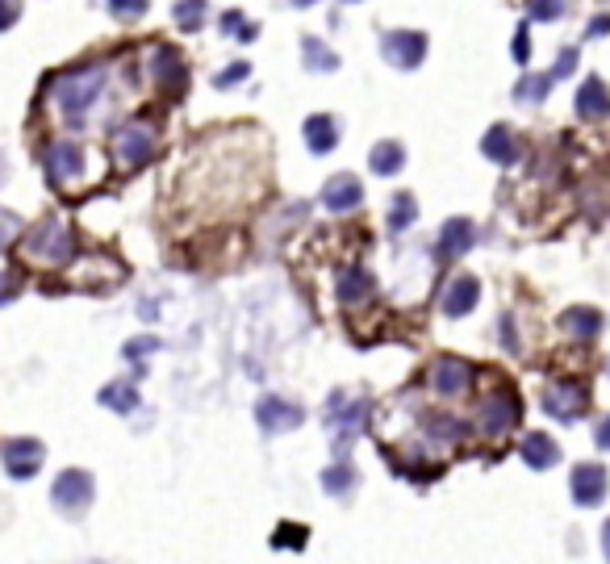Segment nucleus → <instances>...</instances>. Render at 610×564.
I'll return each instance as SVG.
<instances>
[{
    "label": "nucleus",
    "mask_w": 610,
    "mask_h": 564,
    "mask_svg": "<svg viewBox=\"0 0 610 564\" xmlns=\"http://www.w3.org/2000/svg\"><path fill=\"white\" fill-rule=\"evenodd\" d=\"M105 88H109V67L88 63V67H76V72H59V76L46 80L42 101L63 126H84Z\"/></svg>",
    "instance_id": "f257e3e1"
},
{
    "label": "nucleus",
    "mask_w": 610,
    "mask_h": 564,
    "mask_svg": "<svg viewBox=\"0 0 610 564\" xmlns=\"http://www.w3.org/2000/svg\"><path fill=\"white\" fill-rule=\"evenodd\" d=\"M42 168H46V180H51V188H59V193H84V188L97 180L88 172V151L80 143H72V138H55L51 147L42 151Z\"/></svg>",
    "instance_id": "f03ea898"
},
{
    "label": "nucleus",
    "mask_w": 610,
    "mask_h": 564,
    "mask_svg": "<svg viewBox=\"0 0 610 564\" xmlns=\"http://www.w3.org/2000/svg\"><path fill=\"white\" fill-rule=\"evenodd\" d=\"M72 251H76V239L59 218H42L38 226H30L26 234H21V255H26V264L63 268L67 260H72Z\"/></svg>",
    "instance_id": "7ed1b4c3"
},
{
    "label": "nucleus",
    "mask_w": 610,
    "mask_h": 564,
    "mask_svg": "<svg viewBox=\"0 0 610 564\" xmlns=\"http://www.w3.org/2000/svg\"><path fill=\"white\" fill-rule=\"evenodd\" d=\"M155 147H159V138H155L151 122H126L109 138V155L122 172H134V168H143V163H151Z\"/></svg>",
    "instance_id": "20e7f679"
},
{
    "label": "nucleus",
    "mask_w": 610,
    "mask_h": 564,
    "mask_svg": "<svg viewBox=\"0 0 610 564\" xmlns=\"http://www.w3.org/2000/svg\"><path fill=\"white\" fill-rule=\"evenodd\" d=\"M364 418H368V402L347 397V393H331V402H326V431L335 435V448H347V443L356 439Z\"/></svg>",
    "instance_id": "39448f33"
},
{
    "label": "nucleus",
    "mask_w": 610,
    "mask_h": 564,
    "mask_svg": "<svg viewBox=\"0 0 610 564\" xmlns=\"http://www.w3.org/2000/svg\"><path fill=\"white\" fill-rule=\"evenodd\" d=\"M519 414H523L519 393L506 385V389H498V393H489L485 402L477 406V427H481V435L498 439V435H506V431L514 427V422H519Z\"/></svg>",
    "instance_id": "423d86ee"
},
{
    "label": "nucleus",
    "mask_w": 610,
    "mask_h": 564,
    "mask_svg": "<svg viewBox=\"0 0 610 564\" xmlns=\"http://www.w3.org/2000/svg\"><path fill=\"white\" fill-rule=\"evenodd\" d=\"M51 502L59 514H84L92 502V477L84 468H67V473H59L51 485Z\"/></svg>",
    "instance_id": "0eeeda50"
},
{
    "label": "nucleus",
    "mask_w": 610,
    "mask_h": 564,
    "mask_svg": "<svg viewBox=\"0 0 610 564\" xmlns=\"http://www.w3.org/2000/svg\"><path fill=\"white\" fill-rule=\"evenodd\" d=\"M539 402H544V410L556 422H577L585 414V406H590V397H585V385L581 381H552Z\"/></svg>",
    "instance_id": "6e6552de"
},
{
    "label": "nucleus",
    "mask_w": 610,
    "mask_h": 564,
    "mask_svg": "<svg viewBox=\"0 0 610 564\" xmlns=\"http://www.w3.org/2000/svg\"><path fill=\"white\" fill-rule=\"evenodd\" d=\"M255 422H260L264 435H285V431L301 427L305 410L297 402H285V397H260V402H255Z\"/></svg>",
    "instance_id": "1a4fd4ad"
},
{
    "label": "nucleus",
    "mask_w": 610,
    "mask_h": 564,
    "mask_svg": "<svg viewBox=\"0 0 610 564\" xmlns=\"http://www.w3.org/2000/svg\"><path fill=\"white\" fill-rule=\"evenodd\" d=\"M427 385H431L439 397H460L468 385H473V364L460 360V356H439V360L427 368Z\"/></svg>",
    "instance_id": "9d476101"
},
{
    "label": "nucleus",
    "mask_w": 610,
    "mask_h": 564,
    "mask_svg": "<svg viewBox=\"0 0 610 564\" xmlns=\"http://www.w3.org/2000/svg\"><path fill=\"white\" fill-rule=\"evenodd\" d=\"M0 460H5V473L13 481H30L46 460V448L38 439H9L5 448H0Z\"/></svg>",
    "instance_id": "9b49d317"
},
{
    "label": "nucleus",
    "mask_w": 610,
    "mask_h": 564,
    "mask_svg": "<svg viewBox=\"0 0 610 564\" xmlns=\"http://www.w3.org/2000/svg\"><path fill=\"white\" fill-rule=\"evenodd\" d=\"M381 51L393 67H402V72H414V67L427 59V34H418V30H393L385 34L381 42Z\"/></svg>",
    "instance_id": "f8f14e48"
},
{
    "label": "nucleus",
    "mask_w": 610,
    "mask_h": 564,
    "mask_svg": "<svg viewBox=\"0 0 610 564\" xmlns=\"http://www.w3.org/2000/svg\"><path fill=\"white\" fill-rule=\"evenodd\" d=\"M331 214H351L360 201H364V184L351 176V172H339V176H331L326 180V188H322V197H318Z\"/></svg>",
    "instance_id": "ddd939ff"
},
{
    "label": "nucleus",
    "mask_w": 610,
    "mask_h": 564,
    "mask_svg": "<svg viewBox=\"0 0 610 564\" xmlns=\"http://www.w3.org/2000/svg\"><path fill=\"white\" fill-rule=\"evenodd\" d=\"M569 489H573V502L577 506H598L606 498V468H598V464H577Z\"/></svg>",
    "instance_id": "4468645a"
},
{
    "label": "nucleus",
    "mask_w": 610,
    "mask_h": 564,
    "mask_svg": "<svg viewBox=\"0 0 610 564\" xmlns=\"http://www.w3.org/2000/svg\"><path fill=\"white\" fill-rule=\"evenodd\" d=\"M473 243H477V226L468 218H452V222H443L435 251L443 255V260H460L464 251H473Z\"/></svg>",
    "instance_id": "2eb2a0df"
},
{
    "label": "nucleus",
    "mask_w": 610,
    "mask_h": 564,
    "mask_svg": "<svg viewBox=\"0 0 610 564\" xmlns=\"http://www.w3.org/2000/svg\"><path fill=\"white\" fill-rule=\"evenodd\" d=\"M481 297V285H477V276H456L448 289H443V314L448 318H464V314H473V305Z\"/></svg>",
    "instance_id": "dca6fc26"
},
{
    "label": "nucleus",
    "mask_w": 610,
    "mask_h": 564,
    "mask_svg": "<svg viewBox=\"0 0 610 564\" xmlns=\"http://www.w3.org/2000/svg\"><path fill=\"white\" fill-rule=\"evenodd\" d=\"M335 297H339V305H347V310H356V305H364L372 297V276L356 264H347L335 280Z\"/></svg>",
    "instance_id": "f3484780"
},
{
    "label": "nucleus",
    "mask_w": 610,
    "mask_h": 564,
    "mask_svg": "<svg viewBox=\"0 0 610 564\" xmlns=\"http://www.w3.org/2000/svg\"><path fill=\"white\" fill-rule=\"evenodd\" d=\"M577 117H585V122H602V117H610V88L598 76H590L577 88Z\"/></svg>",
    "instance_id": "a211bd4d"
},
{
    "label": "nucleus",
    "mask_w": 610,
    "mask_h": 564,
    "mask_svg": "<svg viewBox=\"0 0 610 564\" xmlns=\"http://www.w3.org/2000/svg\"><path fill=\"white\" fill-rule=\"evenodd\" d=\"M305 147H310L314 155H326V151H335L339 147V126H335V117H326V113H314V117H305Z\"/></svg>",
    "instance_id": "6ab92c4d"
},
{
    "label": "nucleus",
    "mask_w": 610,
    "mask_h": 564,
    "mask_svg": "<svg viewBox=\"0 0 610 564\" xmlns=\"http://www.w3.org/2000/svg\"><path fill=\"white\" fill-rule=\"evenodd\" d=\"M560 326H565V335L590 343V339H598V331H602V314L590 310V305H573V310L560 314Z\"/></svg>",
    "instance_id": "aec40b11"
},
{
    "label": "nucleus",
    "mask_w": 610,
    "mask_h": 564,
    "mask_svg": "<svg viewBox=\"0 0 610 564\" xmlns=\"http://www.w3.org/2000/svg\"><path fill=\"white\" fill-rule=\"evenodd\" d=\"M155 76L159 84L168 92H180L184 80H189V72H184V59L172 51V46H155Z\"/></svg>",
    "instance_id": "412c9836"
},
{
    "label": "nucleus",
    "mask_w": 610,
    "mask_h": 564,
    "mask_svg": "<svg viewBox=\"0 0 610 564\" xmlns=\"http://www.w3.org/2000/svg\"><path fill=\"white\" fill-rule=\"evenodd\" d=\"M481 151H485V159H494V163H502V168H510V163L519 159V138H514L506 126H494L481 138Z\"/></svg>",
    "instance_id": "4be33fe9"
},
{
    "label": "nucleus",
    "mask_w": 610,
    "mask_h": 564,
    "mask_svg": "<svg viewBox=\"0 0 610 564\" xmlns=\"http://www.w3.org/2000/svg\"><path fill=\"white\" fill-rule=\"evenodd\" d=\"M368 168L377 172V176H397L406 168V147L402 143H393V138H385V143H377L368 151Z\"/></svg>",
    "instance_id": "5701e85b"
},
{
    "label": "nucleus",
    "mask_w": 610,
    "mask_h": 564,
    "mask_svg": "<svg viewBox=\"0 0 610 564\" xmlns=\"http://www.w3.org/2000/svg\"><path fill=\"white\" fill-rule=\"evenodd\" d=\"M523 460H527V468H539V473H544V468H552L556 460H560V448H556V439L552 435H527L523 439Z\"/></svg>",
    "instance_id": "b1692460"
},
{
    "label": "nucleus",
    "mask_w": 610,
    "mask_h": 564,
    "mask_svg": "<svg viewBox=\"0 0 610 564\" xmlns=\"http://www.w3.org/2000/svg\"><path fill=\"white\" fill-rule=\"evenodd\" d=\"M301 59H305V67H310V72H318V76H326V72H335V67H339V55H335L322 38H301Z\"/></svg>",
    "instance_id": "393cba45"
},
{
    "label": "nucleus",
    "mask_w": 610,
    "mask_h": 564,
    "mask_svg": "<svg viewBox=\"0 0 610 564\" xmlns=\"http://www.w3.org/2000/svg\"><path fill=\"white\" fill-rule=\"evenodd\" d=\"M101 406H109L113 414H130L138 406V389L130 381H113L101 389Z\"/></svg>",
    "instance_id": "a878e982"
},
{
    "label": "nucleus",
    "mask_w": 610,
    "mask_h": 564,
    "mask_svg": "<svg viewBox=\"0 0 610 564\" xmlns=\"http://www.w3.org/2000/svg\"><path fill=\"white\" fill-rule=\"evenodd\" d=\"M172 17L184 34H197L205 26V0H180V5L172 9Z\"/></svg>",
    "instance_id": "bb28decb"
},
{
    "label": "nucleus",
    "mask_w": 610,
    "mask_h": 564,
    "mask_svg": "<svg viewBox=\"0 0 610 564\" xmlns=\"http://www.w3.org/2000/svg\"><path fill=\"white\" fill-rule=\"evenodd\" d=\"M548 88H552V76H523L519 84H514V101L539 105V101L548 97Z\"/></svg>",
    "instance_id": "cd10ccee"
},
{
    "label": "nucleus",
    "mask_w": 610,
    "mask_h": 564,
    "mask_svg": "<svg viewBox=\"0 0 610 564\" xmlns=\"http://www.w3.org/2000/svg\"><path fill=\"white\" fill-rule=\"evenodd\" d=\"M351 485H356V473H351V464H331L322 473V489L331 493V498H343V493H351Z\"/></svg>",
    "instance_id": "c85d7f7f"
},
{
    "label": "nucleus",
    "mask_w": 610,
    "mask_h": 564,
    "mask_svg": "<svg viewBox=\"0 0 610 564\" xmlns=\"http://www.w3.org/2000/svg\"><path fill=\"white\" fill-rule=\"evenodd\" d=\"M414 218H418L414 197H410V193H397V197H393V209H389V230H406Z\"/></svg>",
    "instance_id": "c756f323"
},
{
    "label": "nucleus",
    "mask_w": 610,
    "mask_h": 564,
    "mask_svg": "<svg viewBox=\"0 0 610 564\" xmlns=\"http://www.w3.org/2000/svg\"><path fill=\"white\" fill-rule=\"evenodd\" d=\"M305 544H310V531H305V527H297V523H280L276 531H272V548H305Z\"/></svg>",
    "instance_id": "7c9ffc66"
},
{
    "label": "nucleus",
    "mask_w": 610,
    "mask_h": 564,
    "mask_svg": "<svg viewBox=\"0 0 610 564\" xmlns=\"http://www.w3.org/2000/svg\"><path fill=\"white\" fill-rule=\"evenodd\" d=\"M222 34H226V38H239V42H251V38H255V26H251V21H247L239 9H226V13H222Z\"/></svg>",
    "instance_id": "2f4dec72"
},
{
    "label": "nucleus",
    "mask_w": 610,
    "mask_h": 564,
    "mask_svg": "<svg viewBox=\"0 0 610 564\" xmlns=\"http://www.w3.org/2000/svg\"><path fill=\"white\" fill-rule=\"evenodd\" d=\"M109 13L113 17H122V21H134V17H143L151 9V0H105Z\"/></svg>",
    "instance_id": "473e14b6"
},
{
    "label": "nucleus",
    "mask_w": 610,
    "mask_h": 564,
    "mask_svg": "<svg viewBox=\"0 0 610 564\" xmlns=\"http://www.w3.org/2000/svg\"><path fill=\"white\" fill-rule=\"evenodd\" d=\"M527 13L535 21H556V17H565V0H527Z\"/></svg>",
    "instance_id": "72a5a7b5"
},
{
    "label": "nucleus",
    "mask_w": 610,
    "mask_h": 564,
    "mask_svg": "<svg viewBox=\"0 0 610 564\" xmlns=\"http://www.w3.org/2000/svg\"><path fill=\"white\" fill-rule=\"evenodd\" d=\"M17 239H21V218L9 214V209H0V251L13 247Z\"/></svg>",
    "instance_id": "f704fd0d"
},
{
    "label": "nucleus",
    "mask_w": 610,
    "mask_h": 564,
    "mask_svg": "<svg viewBox=\"0 0 610 564\" xmlns=\"http://www.w3.org/2000/svg\"><path fill=\"white\" fill-rule=\"evenodd\" d=\"M251 76V63H230L226 72L214 76V88H234V84H243Z\"/></svg>",
    "instance_id": "c9c22d12"
},
{
    "label": "nucleus",
    "mask_w": 610,
    "mask_h": 564,
    "mask_svg": "<svg viewBox=\"0 0 610 564\" xmlns=\"http://www.w3.org/2000/svg\"><path fill=\"white\" fill-rule=\"evenodd\" d=\"M155 347H159V339H130L126 343V360H143V356H151Z\"/></svg>",
    "instance_id": "e433bc0d"
},
{
    "label": "nucleus",
    "mask_w": 610,
    "mask_h": 564,
    "mask_svg": "<svg viewBox=\"0 0 610 564\" xmlns=\"http://www.w3.org/2000/svg\"><path fill=\"white\" fill-rule=\"evenodd\" d=\"M17 293H21V280L13 272H0V305H9Z\"/></svg>",
    "instance_id": "4c0bfd02"
},
{
    "label": "nucleus",
    "mask_w": 610,
    "mask_h": 564,
    "mask_svg": "<svg viewBox=\"0 0 610 564\" xmlns=\"http://www.w3.org/2000/svg\"><path fill=\"white\" fill-rule=\"evenodd\" d=\"M527 55H531V38H527V26H519L514 30V63H527Z\"/></svg>",
    "instance_id": "58836bf2"
},
{
    "label": "nucleus",
    "mask_w": 610,
    "mask_h": 564,
    "mask_svg": "<svg viewBox=\"0 0 610 564\" xmlns=\"http://www.w3.org/2000/svg\"><path fill=\"white\" fill-rule=\"evenodd\" d=\"M21 17V0H0V30H9Z\"/></svg>",
    "instance_id": "ea45409f"
},
{
    "label": "nucleus",
    "mask_w": 610,
    "mask_h": 564,
    "mask_svg": "<svg viewBox=\"0 0 610 564\" xmlns=\"http://www.w3.org/2000/svg\"><path fill=\"white\" fill-rule=\"evenodd\" d=\"M577 67V51H560V59H556V67H552V80H560V76H569Z\"/></svg>",
    "instance_id": "a19ab883"
},
{
    "label": "nucleus",
    "mask_w": 610,
    "mask_h": 564,
    "mask_svg": "<svg viewBox=\"0 0 610 564\" xmlns=\"http://www.w3.org/2000/svg\"><path fill=\"white\" fill-rule=\"evenodd\" d=\"M602 34H610V17H594L590 21V38H602Z\"/></svg>",
    "instance_id": "79ce46f5"
},
{
    "label": "nucleus",
    "mask_w": 610,
    "mask_h": 564,
    "mask_svg": "<svg viewBox=\"0 0 610 564\" xmlns=\"http://www.w3.org/2000/svg\"><path fill=\"white\" fill-rule=\"evenodd\" d=\"M594 443H598V448L602 452H610V418L602 422V427H598V435H594Z\"/></svg>",
    "instance_id": "37998d69"
},
{
    "label": "nucleus",
    "mask_w": 610,
    "mask_h": 564,
    "mask_svg": "<svg viewBox=\"0 0 610 564\" xmlns=\"http://www.w3.org/2000/svg\"><path fill=\"white\" fill-rule=\"evenodd\" d=\"M602 552H606V560H610V523L602 527Z\"/></svg>",
    "instance_id": "c03bdc74"
},
{
    "label": "nucleus",
    "mask_w": 610,
    "mask_h": 564,
    "mask_svg": "<svg viewBox=\"0 0 610 564\" xmlns=\"http://www.w3.org/2000/svg\"><path fill=\"white\" fill-rule=\"evenodd\" d=\"M5 172H9V163H5V151H0V184H5Z\"/></svg>",
    "instance_id": "a18cd8bd"
},
{
    "label": "nucleus",
    "mask_w": 610,
    "mask_h": 564,
    "mask_svg": "<svg viewBox=\"0 0 610 564\" xmlns=\"http://www.w3.org/2000/svg\"><path fill=\"white\" fill-rule=\"evenodd\" d=\"M293 5H297V9H310V5H318V0H293Z\"/></svg>",
    "instance_id": "49530a36"
},
{
    "label": "nucleus",
    "mask_w": 610,
    "mask_h": 564,
    "mask_svg": "<svg viewBox=\"0 0 610 564\" xmlns=\"http://www.w3.org/2000/svg\"><path fill=\"white\" fill-rule=\"evenodd\" d=\"M351 5H356V0H351Z\"/></svg>",
    "instance_id": "de8ad7c7"
}]
</instances>
